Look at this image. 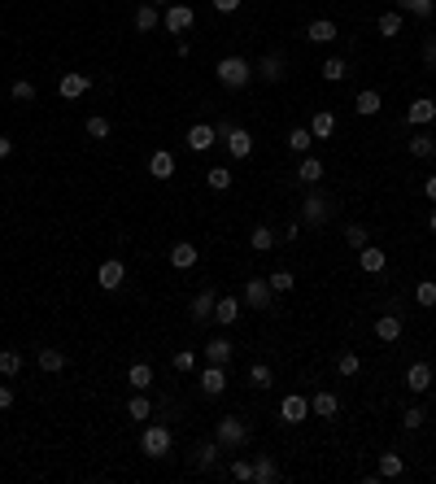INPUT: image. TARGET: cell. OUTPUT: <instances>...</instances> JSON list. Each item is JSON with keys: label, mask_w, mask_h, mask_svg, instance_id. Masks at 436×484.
Returning <instances> with one entry per match:
<instances>
[{"label": "cell", "mask_w": 436, "mask_h": 484, "mask_svg": "<svg viewBox=\"0 0 436 484\" xmlns=\"http://www.w3.org/2000/svg\"><path fill=\"white\" fill-rule=\"evenodd\" d=\"M310 410H314L318 419H336V414H341V397H336V393H328V389H323V393H314V401H310Z\"/></svg>", "instance_id": "22"}, {"label": "cell", "mask_w": 436, "mask_h": 484, "mask_svg": "<svg viewBox=\"0 0 436 484\" xmlns=\"http://www.w3.org/2000/svg\"><path fill=\"white\" fill-rule=\"evenodd\" d=\"M423 66H428V70L436 66V35H428V40H423Z\"/></svg>", "instance_id": "53"}, {"label": "cell", "mask_w": 436, "mask_h": 484, "mask_svg": "<svg viewBox=\"0 0 436 484\" xmlns=\"http://www.w3.org/2000/svg\"><path fill=\"white\" fill-rule=\"evenodd\" d=\"M232 179H236V175H232L227 166H209V170H205V184L214 188V192H227V188H232Z\"/></svg>", "instance_id": "33"}, {"label": "cell", "mask_w": 436, "mask_h": 484, "mask_svg": "<svg viewBox=\"0 0 436 484\" xmlns=\"http://www.w3.org/2000/svg\"><path fill=\"white\" fill-rule=\"evenodd\" d=\"M249 384H253V389H271V366L266 362H253L249 366Z\"/></svg>", "instance_id": "48"}, {"label": "cell", "mask_w": 436, "mask_h": 484, "mask_svg": "<svg viewBox=\"0 0 436 484\" xmlns=\"http://www.w3.org/2000/svg\"><path fill=\"white\" fill-rule=\"evenodd\" d=\"M218 136H214V127L209 122H197V127H188V149L192 153H205V149H214Z\"/></svg>", "instance_id": "13"}, {"label": "cell", "mask_w": 436, "mask_h": 484, "mask_svg": "<svg viewBox=\"0 0 436 484\" xmlns=\"http://www.w3.org/2000/svg\"><path fill=\"white\" fill-rule=\"evenodd\" d=\"M218 454H223L218 441H201V445H197V467H201V471H209V467L218 462Z\"/></svg>", "instance_id": "35"}, {"label": "cell", "mask_w": 436, "mask_h": 484, "mask_svg": "<svg viewBox=\"0 0 436 484\" xmlns=\"http://www.w3.org/2000/svg\"><path fill=\"white\" fill-rule=\"evenodd\" d=\"M423 197L436 205V175H428V179H423Z\"/></svg>", "instance_id": "57"}, {"label": "cell", "mask_w": 436, "mask_h": 484, "mask_svg": "<svg viewBox=\"0 0 436 484\" xmlns=\"http://www.w3.org/2000/svg\"><path fill=\"white\" fill-rule=\"evenodd\" d=\"M109 131H114V122H109L105 114H92V118H88V136H92V140H109Z\"/></svg>", "instance_id": "39"}, {"label": "cell", "mask_w": 436, "mask_h": 484, "mask_svg": "<svg viewBox=\"0 0 436 484\" xmlns=\"http://www.w3.org/2000/svg\"><path fill=\"white\" fill-rule=\"evenodd\" d=\"M401 471H406V462H401V454H393V449H389V454H380V476H384V480H397Z\"/></svg>", "instance_id": "34"}, {"label": "cell", "mask_w": 436, "mask_h": 484, "mask_svg": "<svg viewBox=\"0 0 436 484\" xmlns=\"http://www.w3.org/2000/svg\"><path fill=\"white\" fill-rule=\"evenodd\" d=\"M170 366L179 371V376H188V371H197V353H192V349H179V353L170 358Z\"/></svg>", "instance_id": "47"}, {"label": "cell", "mask_w": 436, "mask_h": 484, "mask_svg": "<svg viewBox=\"0 0 436 484\" xmlns=\"http://www.w3.org/2000/svg\"><path fill=\"white\" fill-rule=\"evenodd\" d=\"M127 280V266L118 262V257H109V262H101V271H96V284L105 288V293H114V288H122Z\"/></svg>", "instance_id": "10"}, {"label": "cell", "mask_w": 436, "mask_h": 484, "mask_svg": "<svg viewBox=\"0 0 436 484\" xmlns=\"http://www.w3.org/2000/svg\"><path fill=\"white\" fill-rule=\"evenodd\" d=\"M336 371H341V376H358V371H362V358H358L353 349H345L341 358H336Z\"/></svg>", "instance_id": "43"}, {"label": "cell", "mask_w": 436, "mask_h": 484, "mask_svg": "<svg viewBox=\"0 0 436 484\" xmlns=\"http://www.w3.org/2000/svg\"><path fill=\"white\" fill-rule=\"evenodd\" d=\"M214 441H218L223 454H236V449L249 445V424H245V419H236V414H232V419H218Z\"/></svg>", "instance_id": "2"}, {"label": "cell", "mask_w": 436, "mask_h": 484, "mask_svg": "<svg viewBox=\"0 0 436 484\" xmlns=\"http://www.w3.org/2000/svg\"><path fill=\"white\" fill-rule=\"evenodd\" d=\"M432 401H436V393H432Z\"/></svg>", "instance_id": "61"}, {"label": "cell", "mask_w": 436, "mask_h": 484, "mask_svg": "<svg viewBox=\"0 0 436 484\" xmlns=\"http://www.w3.org/2000/svg\"><path fill=\"white\" fill-rule=\"evenodd\" d=\"M280 480V462L271 454H253V484H275Z\"/></svg>", "instance_id": "16"}, {"label": "cell", "mask_w": 436, "mask_h": 484, "mask_svg": "<svg viewBox=\"0 0 436 484\" xmlns=\"http://www.w3.org/2000/svg\"><path fill=\"white\" fill-rule=\"evenodd\" d=\"M240 5H245V0H214V9H218V13H236Z\"/></svg>", "instance_id": "54"}, {"label": "cell", "mask_w": 436, "mask_h": 484, "mask_svg": "<svg viewBox=\"0 0 436 484\" xmlns=\"http://www.w3.org/2000/svg\"><path fill=\"white\" fill-rule=\"evenodd\" d=\"M140 449L149 458H166L170 454V428L166 424H149V428H144V437H140Z\"/></svg>", "instance_id": "3"}, {"label": "cell", "mask_w": 436, "mask_h": 484, "mask_svg": "<svg viewBox=\"0 0 436 484\" xmlns=\"http://www.w3.org/2000/svg\"><path fill=\"white\" fill-rule=\"evenodd\" d=\"M393 5H397V0H393Z\"/></svg>", "instance_id": "62"}, {"label": "cell", "mask_w": 436, "mask_h": 484, "mask_svg": "<svg viewBox=\"0 0 436 484\" xmlns=\"http://www.w3.org/2000/svg\"><path fill=\"white\" fill-rule=\"evenodd\" d=\"M214 318H218V328H232V323L240 318V301L236 297H218L214 301Z\"/></svg>", "instance_id": "24"}, {"label": "cell", "mask_w": 436, "mask_h": 484, "mask_svg": "<svg viewBox=\"0 0 436 484\" xmlns=\"http://www.w3.org/2000/svg\"><path fill=\"white\" fill-rule=\"evenodd\" d=\"M157 26H161L157 5H140V9H136V31H144V35H149V31H157Z\"/></svg>", "instance_id": "30"}, {"label": "cell", "mask_w": 436, "mask_h": 484, "mask_svg": "<svg viewBox=\"0 0 436 484\" xmlns=\"http://www.w3.org/2000/svg\"><path fill=\"white\" fill-rule=\"evenodd\" d=\"M376 336L384 345H397L401 341V314H380L376 318Z\"/></svg>", "instance_id": "18"}, {"label": "cell", "mask_w": 436, "mask_h": 484, "mask_svg": "<svg viewBox=\"0 0 436 484\" xmlns=\"http://www.w3.org/2000/svg\"><path fill=\"white\" fill-rule=\"evenodd\" d=\"M432 232H436V209H432Z\"/></svg>", "instance_id": "60"}, {"label": "cell", "mask_w": 436, "mask_h": 484, "mask_svg": "<svg viewBox=\"0 0 436 484\" xmlns=\"http://www.w3.org/2000/svg\"><path fill=\"white\" fill-rule=\"evenodd\" d=\"M92 88V79L88 74H79V70H70V74H61V83H57V92L66 96V101H79V96H83Z\"/></svg>", "instance_id": "15"}, {"label": "cell", "mask_w": 436, "mask_h": 484, "mask_svg": "<svg viewBox=\"0 0 436 484\" xmlns=\"http://www.w3.org/2000/svg\"><path fill=\"white\" fill-rule=\"evenodd\" d=\"M149 5H170V0H149Z\"/></svg>", "instance_id": "59"}, {"label": "cell", "mask_w": 436, "mask_h": 484, "mask_svg": "<svg viewBox=\"0 0 436 484\" xmlns=\"http://www.w3.org/2000/svg\"><path fill=\"white\" fill-rule=\"evenodd\" d=\"M223 144H227L232 157H253V136L245 131V127H232V136L223 140Z\"/></svg>", "instance_id": "19"}, {"label": "cell", "mask_w": 436, "mask_h": 484, "mask_svg": "<svg viewBox=\"0 0 436 484\" xmlns=\"http://www.w3.org/2000/svg\"><path fill=\"white\" fill-rule=\"evenodd\" d=\"M406 389H410V393H428V389H432V366H428V362H414V366L406 371Z\"/></svg>", "instance_id": "20"}, {"label": "cell", "mask_w": 436, "mask_h": 484, "mask_svg": "<svg viewBox=\"0 0 436 484\" xmlns=\"http://www.w3.org/2000/svg\"><path fill=\"white\" fill-rule=\"evenodd\" d=\"M397 5H401V9H406V13H414V18H428V13L436 9V5H432V0H397Z\"/></svg>", "instance_id": "52"}, {"label": "cell", "mask_w": 436, "mask_h": 484, "mask_svg": "<svg viewBox=\"0 0 436 484\" xmlns=\"http://www.w3.org/2000/svg\"><path fill=\"white\" fill-rule=\"evenodd\" d=\"M35 362H40V371L57 376V371H66V353H61V349H40V353H35Z\"/></svg>", "instance_id": "27"}, {"label": "cell", "mask_w": 436, "mask_h": 484, "mask_svg": "<svg viewBox=\"0 0 436 484\" xmlns=\"http://www.w3.org/2000/svg\"><path fill=\"white\" fill-rule=\"evenodd\" d=\"M297 179H301V184H310V188H314V184H323V161H318V157H301Z\"/></svg>", "instance_id": "28"}, {"label": "cell", "mask_w": 436, "mask_h": 484, "mask_svg": "<svg viewBox=\"0 0 436 484\" xmlns=\"http://www.w3.org/2000/svg\"><path fill=\"white\" fill-rule=\"evenodd\" d=\"M310 144H314L310 127H293V131H288V149L293 153H310Z\"/></svg>", "instance_id": "36"}, {"label": "cell", "mask_w": 436, "mask_h": 484, "mask_svg": "<svg viewBox=\"0 0 436 484\" xmlns=\"http://www.w3.org/2000/svg\"><path fill=\"white\" fill-rule=\"evenodd\" d=\"M345 240H349V245H353V249H362V245H371V236H366V227H362V223H349V227H345Z\"/></svg>", "instance_id": "51"}, {"label": "cell", "mask_w": 436, "mask_h": 484, "mask_svg": "<svg viewBox=\"0 0 436 484\" xmlns=\"http://www.w3.org/2000/svg\"><path fill=\"white\" fill-rule=\"evenodd\" d=\"M9 96H13L18 105H31V101H35V83H31V79H18V83L9 88Z\"/></svg>", "instance_id": "42"}, {"label": "cell", "mask_w": 436, "mask_h": 484, "mask_svg": "<svg viewBox=\"0 0 436 484\" xmlns=\"http://www.w3.org/2000/svg\"><path fill=\"white\" fill-rule=\"evenodd\" d=\"M13 406V389H9V384H0V410H9Z\"/></svg>", "instance_id": "56"}, {"label": "cell", "mask_w": 436, "mask_h": 484, "mask_svg": "<svg viewBox=\"0 0 436 484\" xmlns=\"http://www.w3.org/2000/svg\"><path fill=\"white\" fill-rule=\"evenodd\" d=\"M414 301L423 305V310H432V305H436V280H423V284H419V288H414Z\"/></svg>", "instance_id": "44"}, {"label": "cell", "mask_w": 436, "mask_h": 484, "mask_svg": "<svg viewBox=\"0 0 436 484\" xmlns=\"http://www.w3.org/2000/svg\"><path fill=\"white\" fill-rule=\"evenodd\" d=\"M227 476L240 480V484H249V480H253V462H249V458H236V462L227 467Z\"/></svg>", "instance_id": "50"}, {"label": "cell", "mask_w": 436, "mask_h": 484, "mask_svg": "<svg viewBox=\"0 0 436 484\" xmlns=\"http://www.w3.org/2000/svg\"><path fill=\"white\" fill-rule=\"evenodd\" d=\"M214 74H218V83L227 88V92H240V88H249L253 83V66L245 57H218V66H214Z\"/></svg>", "instance_id": "1"}, {"label": "cell", "mask_w": 436, "mask_h": 484, "mask_svg": "<svg viewBox=\"0 0 436 484\" xmlns=\"http://www.w3.org/2000/svg\"><path fill=\"white\" fill-rule=\"evenodd\" d=\"M214 301H218V293H214V288H201V293L192 297V305H188L192 323H209V318H214Z\"/></svg>", "instance_id": "11"}, {"label": "cell", "mask_w": 436, "mask_h": 484, "mask_svg": "<svg viewBox=\"0 0 436 484\" xmlns=\"http://www.w3.org/2000/svg\"><path fill=\"white\" fill-rule=\"evenodd\" d=\"M336 35H341V31H336L332 18H314L310 26H305V40H310V44H332Z\"/></svg>", "instance_id": "17"}, {"label": "cell", "mask_w": 436, "mask_h": 484, "mask_svg": "<svg viewBox=\"0 0 436 484\" xmlns=\"http://www.w3.org/2000/svg\"><path fill=\"white\" fill-rule=\"evenodd\" d=\"M22 371V353L18 349H0V376H18Z\"/></svg>", "instance_id": "38"}, {"label": "cell", "mask_w": 436, "mask_h": 484, "mask_svg": "<svg viewBox=\"0 0 436 484\" xmlns=\"http://www.w3.org/2000/svg\"><path fill=\"white\" fill-rule=\"evenodd\" d=\"M380 105H384V101H380V92H371V88L358 92V101H353V109H358L362 118H376V114H380Z\"/></svg>", "instance_id": "31"}, {"label": "cell", "mask_w": 436, "mask_h": 484, "mask_svg": "<svg viewBox=\"0 0 436 484\" xmlns=\"http://www.w3.org/2000/svg\"><path fill=\"white\" fill-rule=\"evenodd\" d=\"M149 175H153V179H170V175H175V157H170L166 149H157V153L149 157Z\"/></svg>", "instance_id": "25"}, {"label": "cell", "mask_w": 436, "mask_h": 484, "mask_svg": "<svg viewBox=\"0 0 436 484\" xmlns=\"http://www.w3.org/2000/svg\"><path fill=\"white\" fill-rule=\"evenodd\" d=\"M201 393L205 397H223V393H227V371H223L218 362H209L201 371Z\"/></svg>", "instance_id": "9"}, {"label": "cell", "mask_w": 436, "mask_h": 484, "mask_svg": "<svg viewBox=\"0 0 436 484\" xmlns=\"http://www.w3.org/2000/svg\"><path fill=\"white\" fill-rule=\"evenodd\" d=\"M410 153H414V157H436V140H432L428 131L410 136Z\"/></svg>", "instance_id": "37"}, {"label": "cell", "mask_w": 436, "mask_h": 484, "mask_svg": "<svg viewBox=\"0 0 436 484\" xmlns=\"http://www.w3.org/2000/svg\"><path fill=\"white\" fill-rule=\"evenodd\" d=\"M192 22H197V13H192V5H166V13H161V26L170 31V35H184V31H192Z\"/></svg>", "instance_id": "5"}, {"label": "cell", "mask_w": 436, "mask_h": 484, "mask_svg": "<svg viewBox=\"0 0 436 484\" xmlns=\"http://www.w3.org/2000/svg\"><path fill=\"white\" fill-rule=\"evenodd\" d=\"M266 284H271V293H293L297 275H293V271H275V275H266Z\"/></svg>", "instance_id": "41"}, {"label": "cell", "mask_w": 436, "mask_h": 484, "mask_svg": "<svg viewBox=\"0 0 436 484\" xmlns=\"http://www.w3.org/2000/svg\"><path fill=\"white\" fill-rule=\"evenodd\" d=\"M127 414H131V419H140V424H149V397H144V393H136L131 401H127Z\"/></svg>", "instance_id": "45"}, {"label": "cell", "mask_w": 436, "mask_h": 484, "mask_svg": "<svg viewBox=\"0 0 436 484\" xmlns=\"http://www.w3.org/2000/svg\"><path fill=\"white\" fill-rule=\"evenodd\" d=\"M232 127H236L232 118H218V127H214V136H218V140H227V136H232Z\"/></svg>", "instance_id": "55"}, {"label": "cell", "mask_w": 436, "mask_h": 484, "mask_svg": "<svg viewBox=\"0 0 436 484\" xmlns=\"http://www.w3.org/2000/svg\"><path fill=\"white\" fill-rule=\"evenodd\" d=\"M345 74H349V66H345L341 57H328V61H323V79H328V83H341Z\"/></svg>", "instance_id": "40"}, {"label": "cell", "mask_w": 436, "mask_h": 484, "mask_svg": "<svg viewBox=\"0 0 436 484\" xmlns=\"http://www.w3.org/2000/svg\"><path fill=\"white\" fill-rule=\"evenodd\" d=\"M232 353H236V345L227 341V336H214V341L205 345V358H209V362H218V366H227V362H232Z\"/></svg>", "instance_id": "23"}, {"label": "cell", "mask_w": 436, "mask_h": 484, "mask_svg": "<svg viewBox=\"0 0 436 484\" xmlns=\"http://www.w3.org/2000/svg\"><path fill=\"white\" fill-rule=\"evenodd\" d=\"M245 301L253 305V310H262V314L275 310V293H271L266 280H245Z\"/></svg>", "instance_id": "7"}, {"label": "cell", "mask_w": 436, "mask_h": 484, "mask_svg": "<svg viewBox=\"0 0 436 484\" xmlns=\"http://www.w3.org/2000/svg\"><path fill=\"white\" fill-rule=\"evenodd\" d=\"M384 262H389V257H384V249H376V245H362V249H358V266L366 271V275H380Z\"/></svg>", "instance_id": "21"}, {"label": "cell", "mask_w": 436, "mask_h": 484, "mask_svg": "<svg viewBox=\"0 0 436 484\" xmlns=\"http://www.w3.org/2000/svg\"><path fill=\"white\" fill-rule=\"evenodd\" d=\"M127 384H131L136 393H149V384H153V366H149V362H136L131 371H127Z\"/></svg>", "instance_id": "26"}, {"label": "cell", "mask_w": 436, "mask_h": 484, "mask_svg": "<svg viewBox=\"0 0 436 484\" xmlns=\"http://www.w3.org/2000/svg\"><path fill=\"white\" fill-rule=\"evenodd\" d=\"M305 414H310V397L288 393V397L280 401V419H284V424H305Z\"/></svg>", "instance_id": "8"}, {"label": "cell", "mask_w": 436, "mask_h": 484, "mask_svg": "<svg viewBox=\"0 0 436 484\" xmlns=\"http://www.w3.org/2000/svg\"><path fill=\"white\" fill-rule=\"evenodd\" d=\"M197 262H201V249H197V245H188V240L170 245V266H175V271H192Z\"/></svg>", "instance_id": "12"}, {"label": "cell", "mask_w": 436, "mask_h": 484, "mask_svg": "<svg viewBox=\"0 0 436 484\" xmlns=\"http://www.w3.org/2000/svg\"><path fill=\"white\" fill-rule=\"evenodd\" d=\"M328 218H332V201L318 197V192H310V197L301 201V227H323Z\"/></svg>", "instance_id": "4"}, {"label": "cell", "mask_w": 436, "mask_h": 484, "mask_svg": "<svg viewBox=\"0 0 436 484\" xmlns=\"http://www.w3.org/2000/svg\"><path fill=\"white\" fill-rule=\"evenodd\" d=\"M249 245H253V253H266V249H275V232H271L266 223H257V227H253V236H249Z\"/></svg>", "instance_id": "32"}, {"label": "cell", "mask_w": 436, "mask_h": 484, "mask_svg": "<svg viewBox=\"0 0 436 484\" xmlns=\"http://www.w3.org/2000/svg\"><path fill=\"white\" fill-rule=\"evenodd\" d=\"M423 419H428V410H423V406H406V414H401V428L414 432V428H423Z\"/></svg>", "instance_id": "49"}, {"label": "cell", "mask_w": 436, "mask_h": 484, "mask_svg": "<svg viewBox=\"0 0 436 484\" xmlns=\"http://www.w3.org/2000/svg\"><path fill=\"white\" fill-rule=\"evenodd\" d=\"M376 26H380V35H389V40L401 35V13H380V22H376Z\"/></svg>", "instance_id": "46"}, {"label": "cell", "mask_w": 436, "mask_h": 484, "mask_svg": "<svg viewBox=\"0 0 436 484\" xmlns=\"http://www.w3.org/2000/svg\"><path fill=\"white\" fill-rule=\"evenodd\" d=\"M284 70H288V57L275 48V53H266V57L253 66V79H262V83H280V79H284Z\"/></svg>", "instance_id": "6"}, {"label": "cell", "mask_w": 436, "mask_h": 484, "mask_svg": "<svg viewBox=\"0 0 436 484\" xmlns=\"http://www.w3.org/2000/svg\"><path fill=\"white\" fill-rule=\"evenodd\" d=\"M436 118V101L432 96H419V101H410V109H406V122L410 127H428Z\"/></svg>", "instance_id": "14"}, {"label": "cell", "mask_w": 436, "mask_h": 484, "mask_svg": "<svg viewBox=\"0 0 436 484\" xmlns=\"http://www.w3.org/2000/svg\"><path fill=\"white\" fill-rule=\"evenodd\" d=\"M9 153H13V140H9V136H0V161H5Z\"/></svg>", "instance_id": "58"}, {"label": "cell", "mask_w": 436, "mask_h": 484, "mask_svg": "<svg viewBox=\"0 0 436 484\" xmlns=\"http://www.w3.org/2000/svg\"><path fill=\"white\" fill-rule=\"evenodd\" d=\"M332 131H336V114H328V109H318V114L310 118V136H314V140H328Z\"/></svg>", "instance_id": "29"}]
</instances>
